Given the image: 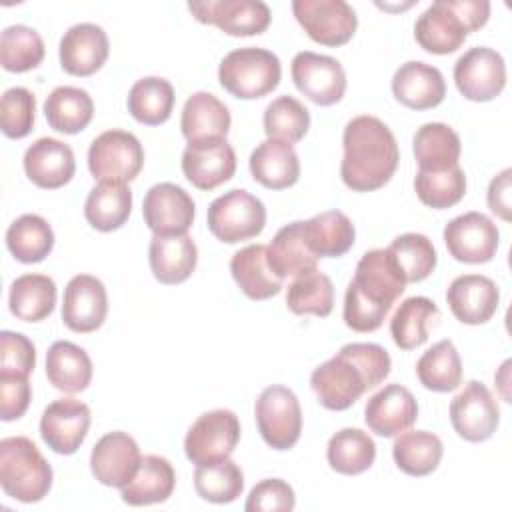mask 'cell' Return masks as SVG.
Returning a JSON list of instances; mask_svg holds the SVG:
<instances>
[{"label":"cell","instance_id":"50","mask_svg":"<svg viewBox=\"0 0 512 512\" xmlns=\"http://www.w3.org/2000/svg\"><path fill=\"white\" fill-rule=\"evenodd\" d=\"M388 250L394 254L400 264L406 282H422L426 280L438 262L436 248L428 236L418 232H406L392 240Z\"/></svg>","mask_w":512,"mask_h":512},{"label":"cell","instance_id":"55","mask_svg":"<svg viewBox=\"0 0 512 512\" xmlns=\"http://www.w3.org/2000/svg\"><path fill=\"white\" fill-rule=\"evenodd\" d=\"M512 170L504 168L498 176L492 178L490 186H488V206L490 210L500 216L502 220H510L512 218V204H510V190H512Z\"/></svg>","mask_w":512,"mask_h":512},{"label":"cell","instance_id":"7","mask_svg":"<svg viewBox=\"0 0 512 512\" xmlns=\"http://www.w3.org/2000/svg\"><path fill=\"white\" fill-rule=\"evenodd\" d=\"M206 222L210 232L226 244L256 238L266 226L262 200L246 190H230L208 206Z\"/></svg>","mask_w":512,"mask_h":512},{"label":"cell","instance_id":"5","mask_svg":"<svg viewBox=\"0 0 512 512\" xmlns=\"http://www.w3.org/2000/svg\"><path fill=\"white\" fill-rule=\"evenodd\" d=\"M282 66L266 48H236L218 66L220 86L240 100H254L274 92L280 84Z\"/></svg>","mask_w":512,"mask_h":512},{"label":"cell","instance_id":"30","mask_svg":"<svg viewBox=\"0 0 512 512\" xmlns=\"http://www.w3.org/2000/svg\"><path fill=\"white\" fill-rule=\"evenodd\" d=\"M230 122L232 120L226 104L210 92H194L184 102L180 116V128L188 144L226 138Z\"/></svg>","mask_w":512,"mask_h":512},{"label":"cell","instance_id":"26","mask_svg":"<svg viewBox=\"0 0 512 512\" xmlns=\"http://www.w3.org/2000/svg\"><path fill=\"white\" fill-rule=\"evenodd\" d=\"M392 94L406 108L430 110L444 100L446 82L436 66L410 60L394 72Z\"/></svg>","mask_w":512,"mask_h":512},{"label":"cell","instance_id":"33","mask_svg":"<svg viewBox=\"0 0 512 512\" xmlns=\"http://www.w3.org/2000/svg\"><path fill=\"white\" fill-rule=\"evenodd\" d=\"M46 376L56 390L78 394L92 380V360L78 344L58 340L46 352Z\"/></svg>","mask_w":512,"mask_h":512},{"label":"cell","instance_id":"44","mask_svg":"<svg viewBox=\"0 0 512 512\" xmlns=\"http://www.w3.org/2000/svg\"><path fill=\"white\" fill-rule=\"evenodd\" d=\"M420 384L432 392H452L462 382V360L452 340H440L416 362Z\"/></svg>","mask_w":512,"mask_h":512},{"label":"cell","instance_id":"56","mask_svg":"<svg viewBox=\"0 0 512 512\" xmlns=\"http://www.w3.org/2000/svg\"><path fill=\"white\" fill-rule=\"evenodd\" d=\"M508 368H510V360H506L504 364H502V368H500V372L494 376V380H496V384L500 386V390H502V396H504V402H510V394H508Z\"/></svg>","mask_w":512,"mask_h":512},{"label":"cell","instance_id":"29","mask_svg":"<svg viewBox=\"0 0 512 512\" xmlns=\"http://www.w3.org/2000/svg\"><path fill=\"white\" fill-rule=\"evenodd\" d=\"M148 260L160 284H180L192 276L198 262V248L188 234L152 236Z\"/></svg>","mask_w":512,"mask_h":512},{"label":"cell","instance_id":"8","mask_svg":"<svg viewBox=\"0 0 512 512\" xmlns=\"http://www.w3.org/2000/svg\"><path fill=\"white\" fill-rule=\"evenodd\" d=\"M142 166L144 148L132 132L106 130L90 144L88 168L98 182L126 184L140 174Z\"/></svg>","mask_w":512,"mask_h":512},{"label":"cell","instance_id":"45","mask_svg":"<svg viewBox=\"0 0 512 512\" xmlns=\"http://www.w3.org/2000/svg\"><path fill=\"white\" fill-rule=\"evenodd\" d=\"M286 306L292 314H314L326 318L334 308L332 280L318 268L292 278L286 292Z\"/></svg>","mask_w":512,"mask_h":512},{"label":"cell","instance_id":"43","mask_svg":"<svg viewBox=\"0 0 512 512\" xmlns=\"http://www.w3.org/2000/svg\"><path fill=\"white\" fill-rule=\"evenodd\" d=\"M326 458L330 468L338 474L356 476L374 464L376 444L360 428H342L328 440Z\"/></svg>","mask_w":512,"mask_h":512},{"label":"cell","instance_id":"23","mask_svg":"<svg viewBox=\"0 0 512 512\" xmlns=\"http://www.w3.org/2000/svg\"><path fill=\"white\" fill-rule=\"evenodd\" d=\"M446 302L456 320L478 326L488 322L500 302V292L494 280L482 274H462L454 278L446 290Z\"/></svg>","mask_w":512,"mask_h":512},{"label":"cell","instance_id":"9","mask_svg":"<svg viewBox=\"0 0 512 512\" xmlns=\"http://www.w3.org/2000/svg\"><path fill=\"white\" fill-rule=\"evenodd\" d=\"M254 416L262 440L274 450L292 448L302 432V408L296 394L280 384L260 392Z\"/></svg>","mask_w":512,"mask_h":512},{"label":"cell","instance_id":"32","mask_svg":"<svg viewBox=\"0 0 512 512\" xmlns=\"http://www.w3.org/2000/svg\"><path fill=\"white\" fill-rule=\"evenodd\" d=\"M176 486V474L172 464L156 454H148L140 460L134 478L120 488V496L130 506H148L166 502Z\"/></svg>","mask_w":512,"mask_h":512},{"label":"cell","instance_id":"51","mask_svg":"<svg viewBox=\"0 0 512 512\" xmlns=\"http://www.w3.org/2000/svg\"><path fill=\"white\" fill-rule=\"evenodd\" d=\"M36 98L28 88L14 86L2 94L0 128L8 138H24L32 132Z\"/></svg>","mask_w":512,"mask_h":512},{"label":"cell","instance_id":"13","mask_svg":"<svg viewBox=\"0 0 512 512\" xmlns=\"http://www.w3.org/2000/svg\"><path fill=\"white\" fill-rule=\"evenodd\" d=\"M450 422L460 438L484 442L492 438L498 428V402L482 382L470 380L450 402Z\"/></svg>","mask_w":512,"mask_h":512},{"label":"cell","instance_id":"1","mask_svg":"<svg viewBox=\"0 0 512 512\" xmlns=\"http://www.w3.org/2000/svg\"><path fill=\"white\" fill-rule=\"evenodd\" d=\"M390 354L374 342H350L336 356L320 364L310 386L328 410H348L364 392L382 384L390 374Z\"/></svg>","mask_w":512,"mask_h":512},{"label":"cell","instance_id":"4","mask_svg":"<svg viewBox=\"0 0 512 512\" xmlns=\"http://www.w3.org/2000/svg\"><path fill=\"white\" fill-rule=\"evenodd\" d=\"M52 476V466L30 438L0 440V484L6 496L24 504L40 502L52 488Z\"/></svg>","mask_w":512,"mask_h":512},{"label":"cell","instance_id":"19","mask_svg":"<svg viewBox=\"0 0 512 512\" xmlns=\"http://www.w3.org/2000/svg\"><path fill=\"white\" fill-rule=\"evenodd\" d=\"M140 448L126 432H108L92 448L90 470L94 478L112 488H124L140 466Z\"/></svg>","mask_w":512,"mask_h":512},{"label":"cell","instance_id":"39","mask_svg":"<svg viewBox=\"0 0 512 512\" xmlns=\"http://www.w3.org/2000/svg\"><path fill=\"white\" fill-rule=\"evenodd\" d=\"M304 222L296 220L276 232L268 246V262L280 278H296L316 270V256L308 250L302 232Z\"/></svg>","mask_w":512,"mask_h":512},{"label":"cell","instance_id":"15","mask_svg":"<svg viewBox=\"0 0 512 512\" xmlns=\"http://www.w3.org/2000/svg\"><path fill=\"white\" fill-rule=\"evenodd\" d=\"M188 10L198 22L212 24L230 36L262 34L272 20L270 8L260 0L188 2Z\"/></svg>","mask_w":512,"mask_h":512},{"label":"cell","instance_id":"17","mask_svg":"<svg viewBox=\"0 0 512 512\" xmlns=\"http://www.w3.org/2000/svg\"><path fill=\"white\" fill-rule=\"evenodd\" d=\"M196 206L192 196L172 184H154L142 202V216L154 236H182L194 222Z\"/></svg>","mask_w":512,"mask_h":512},{"label":"cell","instance_id":"2","mask_svg":"<svg viewBox=\"0 0 512 512\" xmlns=\"http://www.w3.org/2000/svg\"><path fill=\"white\" fill-rule=\"evenodd\" d=\"M342 182L354 192H372L390 182L400 152L392 130L376 116L352 118L342 134Z\"/></svg>","mask_w":512,"mask_h":512},{"label":"cell","instance_id":"10","mask_svg":"<svg viewBox=\"0 0 512 512\" xmlns=\"http://www.w3.org/2000/svg\"><path fill=\"white\" fill-rule=\"evenodd\" d=\"M240 440V422L232 410L218 408L204 412L188 428L184 438L186 458L200 466L230 458Z\"/></svg>","mask_w":512,"mask_h":512},{"label":"cell","instance_id":"20","mask_svg":"<svg viewBox=\"0 0 512 512\" xmlns=\"http://www.w3.org/2000/svg\"><path fill=\"white\" fill-rule=\"evenodd\" d=\"M108 314V296L104 284L90 274L74 276L64 288L62 320L78 334L98 330Z\"/></svg>","mask_w":512,"mask_h":512},{"label":"cell","instance_id":"38","mask_svg":"<svg viewBox=\"0 0 512 512\" xmlns=\"http://www.w3.org/2000/svg\"><path fill=\"white\" fill-rule=\"evenodd\" d=\"M442 454V440L426 430H404L392 444V458L408 476H428L438 468Z\"/></svg>","mask_w":512,"mask_h":512},{"label":"cell","instance_id":"41","mask_svg":"<svg viewBox=\"0 0 512 512\" xmlns=\"http://www.w3.org/2000/svg\"><path fill=\"white\" fill-rule=\"evenodd\" d=\"M172 108L174 88L166 78H140L128 92V112L140 124L160 126L170 118Z\"/></svg>","mask_w":512,"mask_h":512},{"label":"cell","instance_id":"48","mask_svg":"<svg viewBox=\"0 0 512 512\" xmlns=\"http://www.w3.org/2000/svg\"><path fill=\"white\" fill-rule=\"evenodd\" d=\"M414 190L422 204L434 210H444L458 204L464 198L466 176L460 166L440 172L418 170L414 178Z\"/></svg>","mask_w":512,"mask_h":512},{"label":"cell","instance_id":"14","mask_svg":"<svg viewBox=\"0 0 512 512\" xmlns=\"http://www.w3.org/2000/svg\"><path fill=\"white\" fill-rule=\"evenodd\" d=\"M290 72L298 92L318 106H332L340 102L346 92V72L332 56L308 50L298 52L292 58Z\"/></svg>","mask_w":512,"mask_h":512},{"label":"cell","instance_id":"11","mask_svg":"<svg viewBox=\"0 0 512 512\" xmlns=\"http://www.w3.org/2000/svg\"><path fill=\"white\" fill-rule=\"evenodd\" d=\"M292 12L304 32L322 46H342L358 28L356 12L344 0H294Z\"/></svg>","mask_w":512,"mask_h":512},{"label":"cell","instance_id":"21","mask_svg":"<svg viewBox=\"0 0 512 512\" xmlns=\"http://www.w3.org/2000/svg\"><path fill=\"white\" fill-rule=\"evenodd\" d=\"M182 172L198 190H214L236 172V154L226 138L188 144L182 152Z\"/></svg>","mask_w":512,"mask_h":512},{"label":"cell","instance_id":"35","mask_svg":"<svg viewBox=\"0 0 512 512\" xmlns=\"http://www.w3.org/2000/svg\"><path fill=\"white\" fill-rule=\"evenodd\" d=\"M10 312L24 322H40L54 312L56 284L46 274H22L10 284Z\"/></svg>","mask_w":512,"mask_h":512},{"label":"cell","instance_id":"12","mask_svg":"<svg viewBox=\"0 0 512 512\" xmlns=\"http://www.w3.org/2000/svg\"><path fill=\"white\" fill-rule=\"evenodd\" d=\"M454 82L458 92L472 102L494 100L506 86L504 58L486 46L470 48L454 64Z\"/></svg>","mask_w":512,"mask_h":512},{"label":"cell","instance_id":"42","mask_svg":"<svg viewBox=\"0 0 512 512\" xmlns=\"http://www.w3.org/2000/svg\"><path fill=\"white\" fill-rule=\"evenodd\" d=\"M438 306L426 296L406 298L390 320V334L398 348L412 350L428 340V328L438 318Z\"/></svg>","mask_w":512,"mask_h":512},{"label":"cell","instance_id":"28","mask_svg":"<svg viewBox=\"0 0 512 512\" xmlns=\"http://www.w3.org/2000/svg\"><path fill=\"white\" fill-rule=\"evenodd\" d=\"M230 272L238 288L250 300H268L282 290L284 278H280L268 262V246L250 244L234 252L230 260Z\"/></svg>","mask_w":512,"mask_h":512},{"label":"cell","instance_id":"22","mask_svg":"<svg viewBox=\"0 0 512 512\" xmlns=\"http://www.w3.org/2000/svg\"><path fill=\"white\" fill-rule=\"evenodd\" d=\"M60 66L70 76H92L108 60L106 32L90 22L74 24L60 40Z\"/></svg>","mask_w":512,"mask_h":512},{"label":"cell","instance_id":"49","mask_svg":"<svg viewBox=\"0 0 512 512\" xmlns=\"http://www.w3.org/2000/svg\"><path fill=\"white\" fill-rule=\"evenodd\" d=\"M310 128L308 108L294 96H278L264 110V132L268 138L300 142Z\"/></svg>","mask_w":512,"mask_h":512},{"label":"cell","instance_id":"6","mask_svg":"<svg viewBox=\"0 0 512 512\" xmlns=\"http://www.w3.org/2000/svg\"><path fill=\"white\" fill-rule=\"evenodd\" d=\"M406 276L388 248H374L362 254L346 292H352L370 306L390 312L392 304L406 290Z\"/></svg>","mask_w":512,"mask_h":512},{"label":"cell","instance_id":"3","mask_svg":"<svg viewBox=\"0 0 512 512\" xmlns=\"http://www.w3.org/2000/svg\"><path fill=\"white\" fill-rule=\"evenodd\" d=\"M488 18L490 2L486 0H438L416 20L414 38L430 54H452Z\"/></svg>","mask_w":512,"mask_h":512},{"label":"cell","instance_id":"25","mask_svg":"<svg viewBox=\"0 0 512 512\" xmlns=\"http://www.w3.org/2000/svg\"><path fill=\"white\" fill-rule=\"evenodd\" d=\"M24 172L38 188H62L76 172L74 152L62 140L38 138L24 154Z\"/></svg>","mask_w":512,"mask_h":512},{"label":"cell","instance_id":"37","mask_svg":"<svg viewBox=\"0 0 512 512\" xmlns=\"http://www.w3.org/2000/svg\"><path fill=\"white\" fill-rule=\"evenodd\" d=\"M44 116L52 130L62 134H78L94 116L92 96L76 86H58L44 102Z\"/></svg>","mask_w":512,"mask_h":512},{"label":"cell","instance_id":"31","mask_svg":"<svg viewBox=\"0 0 512 512\" xmlns=\"http://www.w3.org/2000/svg\"><path fill=\"white\" fill-rule=\"evenodd\" d=\"M304 242L316 258H338L344 256L356 238L352 220L340 210H326L302 226Z\"/></svg>","mask_w":512,"mask_h":512},{"label":"cell","instance_id":"16","mask_svg":"<svg viewBox=\"0 0 512 512\" xmlns=\"http://www.w3.org/2000/svg\"><path fill=\"white\" fill-rule=\"evenodd\" d=\"M498 240L496 224L480 212L460 214L444 228V244L450 256L464 264L490 262L498 250Z\"/></svg>","mask_w":512,"mask_h":512},{"label":"cell","instance_id":"34","mask_svg":"<svg viewBox=\"0 0 512 512\" xmlns=\"http://www.w3.org/2000/svg\"><path fill=\"white\" fill-rule=\"evenodd\" d=\"M418 170L440 172L458 166L462 144L460 136L444 122L422 124L412 138Z\"/></svg>","mask_w":512,"mask_h":512},{"label":"cell","instance_id":"18","mask_svg":"<svg viewBox=\"0 0 512 512\" xmlns=\"http://www.w3.org/2000/svg\"><path fill=\"white\" fill-rule=\"evenodd\" d=\"M90 408L76 398H60L48 404L40 418V436L56 454H74L90 428Z\"/></svg>","mask_w":512,"mask_h":512},{"label":"cell","instance_id":"54","mask_svg":"<svg viewBox=\"0 0 512 512\" xmlns=\"http://www.w3.org/2000/svg\"><path fill=\"white\" fill-rule=\"evenodd\" d=\"M32 398L30 380L24 376H0V418L18 420L28 410Z\"/></svg>","mask_w":512,"mask_h":512},{"label":"cell","instance_id":"53","mask_svg":"<svg viewBox=\"0 0 512 512\" xmlns=\"http://www.w3.org/2000/svg\"><path fill=\"white\" fill-rule=\"evenodd\" d=\"M296 506L294 490L280 478H266L258 482L244 504L246 512H290Z\"/></svg>","mask_w":512,"mask_h":512},{"label":"cell","instance_id":"36","mask_svg":"<svg viewBox=\"0 0 512 512\" xmlns=\"http://www.w3.org/2000/svg\"><path fill=\"white\" fill-rule=\"evenodd\" d=\"M132 210V190L126 184L100 182L84 202V216L98 232H112L126 224Z\"/></svg>","mask_w":512,"mask_h":512},{"label":"cell","instance_id":"24","mask_svg":"<svg viewBox=\"0 0 512 512\" xmlns=\"http://www.w3.org/2000/svg\"><path fill=\"white\" fill-rule=\"evenodd\" d=\"M418 418V404L412 392L400 384H388L372 394L364 408L366 426L384 438L398 436Z\"/></svg>","mask_w":512,"mask_h":512},{"label":"cell","instance_id":"27","mask_svg":"<svg viewBox=\"0 0 512 512\" xmlns=\"http://www.w3.org/2000/svg\"><path fill=\"white\" fill-rule=\"evenodd\" d=\"M252 178L268 190H284L298 182L300 160L294 146L286 140L266 138L250 154Z\"/></svg>","mask_w":512,"mask_h":512},{"label":"cell","instance_id":"52","mask_svg":"<svg viewBox=\"0 0 512 512\" xmlns=\"http://www.w3.org/2000/svg\"><path fill=\"white\" fill-rule=\"evenodd\" d=\"M36 366V348L20 332H0V376L28 378Z\"/></svg>","mask_w":512,"mask_h":512},{"label":"cell","instance_id":"47","mask_svg":"<svg viewBox=\"0 0 512 512\" xmlns=\"http://www.w3.org/2000/svg\"><path fill=\"white\" fill-rule=\"evenodd\" d=\"M44 42L40 34L24 24H14L2 30L0 64L6 72H28L44 60Z\"/></svg>","mask_w":512,"mask_h":512},{"label":"cell","instance_id":"46","mask_svg":"<svg viewBox=\"0 0 512 512\" xmlns=\"http://www.w3.org/2000/svg\"><path fill=\"white\" fill-rule=\"evenodd\" d=\"M194 488L202 500L212 504H230L244 490V474L230 458L200 464L194 470Z\"/></svg>","mask_w":512,"mask_h":512},{"label":"cell","instance_id":"40","mask_svg":"<svg viewBox=\"0 0 512 512\" xmlns=\"http://www.w3.org/2000/svg\"><path fill=\"white\" fill-rule=\"evenodd\" d=\"M6 246L22 264L42 262L54 248V232L38 214L18 216L6 230Z\"/></svg>","mask_w":512,"mask_h":512}]
</instances>
